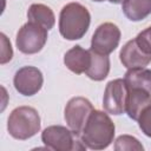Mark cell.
Instances as JSON below:
<instances>
[{
  "mask_svg": "<svg viewBox=\"0 0 151 151\" xmlns=\"http://www.w3.org/2000/svg\"><path fill=\"white\" fill-rule=\"evenodd\" d=\"M116 126L107 112L93 110L80 134L81 142L91 150H104L114 138Z\"/></svg>",
  "mask_w": 151,
  "mask_h": 151,
  "instance_id": "cell-1",
  "label": "cell"
},
{
  "mask_svg": "<svg viewBox=\"0 0 151 151\" xmlns=\"http://www.w3.org/2000/svg\"><path fill=\"white\" fill-rule=\"evenodd\" d=\"M91 14L79 2L66 4L59 14V32L66 40H79L88 31Z\"/></svg>",
  "mask_w": 151,
  "mask_h": 151,
  "instance_id": "cell-2",
  "label": "cell"
},
{
  "mask_svg": "<svg viewBox=\"0 0 151 151\" xmlns=\"http://www.w3.org/2000/svg\"><path fill=\"white\" fill-rule=\"evenodd\" d=\"M41 127L38 111L32 106L15 107L8 116L7 131L18 140H26L35 136Z\"/></svg>",
  "mask_w": 151,
  "mask_h": 151,
  "instance_id": "cell-3",
  "label": "cell"
},
{
  "mask_svg": "<svg viewBox=\"0 0 151 151\" xmlns=\"http://www.w3.org/2000/svg\"><path fill=\"white\" fill-rule=\"evenodd\" d=\"M41 142L48 150L72 151L85 150L86 146L70 127L63 125H51L41 132Z\"/></svg>",
  "mask_w": 151,
  "mask_h": 151,
  "instance_id": "cell-4",
  "label": "cell"
},
{
  "mask_svg": "<svg viewBox=\"0 0 151 151\" xmlns=\"http://www.w3.org/2000/svg\"><path fill=\"white\" fill-rule=\"evenodd\" d=\"M46 41L47 29L32 21L24 24L19 28L15 38V45L24 54H35L40 52Z\"/></svg>",
  "mask_w": 151,
  "mask_h": 151,
  "instance_id": "cell-5",
  "label": "cell"
},
{
  "mask_svg": "<svg viewBox=\"0 0 151 151\" xmlns=\"http://www.w3.org/2000/svg\"><path fill=\"white\" fill-rule=\"evenodd\" d=\"M93 110H94L93 105L87 98L85 97L71 98L67 101L64 111V118L67 126L77 136L80 137L83 129Z\"/></svg>",
  "mask_w": 151,
  "mask_h": 151,
  "instance_id": "cell-6",
  "label": "cell"
},
{
  "mask_svg": "<svg viewBox=\"0 0 151 151\" xmlns=\"http://www.w3.org/2000/svg\"><path fill=\"white\" fill-rule=\"evenodd\" d=\"M127 93L129 88L124 78H118L109 81L106 84L103 97L104 111L113 116H120L125 113Z\"/></svg>",
  "mask_w": 151,
  "mask_h": 151,
  "instance_id": "cell-7",
  "label": "cell"
},
{
  "mask_svg": "<svg viewBox=\"0 0 151 151\" xmlns=\"http://www.w3.org/2000/svg\"><path fill=\"white\" fill-rule=\"evenodd\" d=\"M120 37H122L120 29L116 24L113 22L100 24L96 28L92 35L91 50L109 55L118 47Z\"/></svg>",
  "mask_w": 151,
  "mask_h": 151,
  "instance_id": "cell-8",
  "label": "cell"
},
{
  "mask_svg": "<svg viewBox=\"0 0 151 151\" xmlns=\"http://www.w3.org/2000/svg\"><path fill=\"white\" fill-rule=\"evenodd\" d=\"M44 84V76L41 71L35 66L20 67L13 78L14 88L25 97L37 94Z\"/></svg>",
  "mask_w": 151,
  "mask_h": 151,
  "instance_id": "cell-9",
  "label": "cell"
},
{
  "mask_svg": "<svg viewBox=\"0 0 151 151\" xmlns=\"http://www.w3.org/2000/svg\"><path fill=\"white\" fill-rule=\"evenodd\" d=\"M119 59L123 66L129 68L146 67L151 63V53L139 42L137 38L129 40L119 52Z\"/></svg>",
  "mask_w": 151,
  "mask_h": 151,
  "instance_id": "cell-10",
  "label": "cell"
},
{
  "mask_svg": "<svg viewBox=\"0 0 151 151\" xmlns=\"http://www.w3.org/2000/svg\"><path fill=\"white\" fill-rule=\"evenodd\" d=\"M91 63V50H85L79 45L70 48L64 55L65 66L76 74L85 73Z\"/></svg>",
  "mask_w": 151,
  "mask_h": 151,
  "instance_id": "cell-11",
  "label": "cell"
},
{
  "mask_svg": "<svg viewBox=\"0 0 151 151\" xmlns=\"http://www.w3.org/2000/svg\"><path fill=\"white\" fill-rule=\"evenodd\" d=\"M150 103H151V93L142 88H129L125 113H127V116L131 119L137 122L142 110Z\"/></svg>",
  "mask_w": 151,
  "mask_h": 151,
  "instance_id": "cell-12",
  "label": "cell"
},
{
  "mask_svg": "<svg viewBox=\"0 0 151 151\" xmlns=\"http://www.w3.org/2000/svg\"><path fill=\"white\" fill-rule=\"evenodd\" d=\"M109 72H110L109 55L101 54L91 50V63L85 74L94 81H101L109 76Z\"/></svg>",
  "mask_w": 151,
  "mask_h": 151,
  "instance_id": "cell-13",
  "label": "cell"
},
{
  "mask_svg": "<svg viewBox=\"0 0 151 151\" xmlns=\"http://www.w3.org/2000/svg\"><path fill=\"white\" fill-rule=\"evenodd\" d=\"M27 19L28 21L42 26L47 31L53 28L55 24V17L52 8L44 4H32L27 11Z\"/></svg>",
  "mask_w": 151,
  "mask_h": 151,
  "instance_id": "cell-14",
  "label": "cell"
},
{
  "mask_svg": "<svg viewBox=\"0 0 151 151\" xmlns=\"http://www.w3.org/2000/svg\"><path fill=\"white\" fill-rule=\"evenodd\" d=\"M129 88H142L151 93V70L146 67L129 68L124 74Z\"/></svg>",
  "mask_w": 151,
  "mask_h": 151,
  "instance_id": "cell-15",
  "label": "cell"
},
{
  "mask_svg": "<svg viewBox=\"0 0 151 151\" xmlns=\"http://www.w3.org/2000/svg\"><path fill=\"white\" fill-rule=\"evenodd\" d=\"M122 11L129 20L142 21L151 14V0H125Z\"/></svg>",
  "mask_w": 151,
  "mask_h": 151,
  "instance_id": "cell-16",
  "label": "cell"
},
{
  "mask_svg": "<svg viewBox=\"0 0 151 151\" xmlns=\"http://www.w3.org/2000/svg\"><path fill=\"white\" fill-rule=\"evenodd\" d=\"M114 150L116 151H124V150L143 151L144 146L142 145V143L136 137L130 136V134H122L114 140Z\"/></svg>",
  "mask_w": 151,
  "mask_h": 151,
  "instance_id": "cell-17",
  "label": "cell"
},
{
  "mask_svg": "<svg viewBox=\"0 0 151 151\" xmlns=\"http://www.w3.org/2000/svg\"><path fill=\"white\" fill-rule=\"evenodd\" d=\"M137 123H138V126L142 130V132L146 137L151 138V103L147 104L142 110V112L138 116Z\"/></svg>",
  "mask_w": 151,
  "mask_h": 151,
  "instance_id": "cell-18",
  "label": "cell"
},
{
  "mask_svg": "<svg viewBox=\"0 0 151 151\" xmlns=\"http://www.w3.org/2000/svg\"><path fill=\"white\" fill-rule=\"evenodd\" d=\"M0 37H1V44H2L1 60H0V63L4 65V64L8 63L12 59V57H13V50H12V46H11V41L7 39V37L4 33H1Z\"/></svg>",
  "mask_w": 151,
  "mask_h": 151,
  "instance_id": "cell-19",
  "label": "cell"
},
{
  "mask_svg": "<svg viewBox=\"0 0 151 151\" xmlns=\"http://www.w3.org/2000/svg\"><path fill=\"white\" fill-rule=\"evenodd\" d=\"M136 38L145 47V50L149 53H151V26H149L147 28H145L144 31H142L140 33H138V35Z\"/></svg>",
  "mask_w": 151,
  "mask_h": 151,
  "instance_id": "cell-20",
  "label": "cell"
},
{
  "mask_svg": "<svg viewBox=\"0 0 151 151\" xmlns=\"http://www.w3.org/2000/svg\"><path fill=\"white\" fill-rule=\"evenodd\" d=\"M107 1H110L111 4H116L117 5V4H123L125 0H107Z\"/></svg>",
  "mask_w": 151,
  "mask_h": 151,
  "instance_id": "cell-21",
  "label": "cell"
},
{
  "mask_svg": "<svg viewBox=\"0 0 151 151\" xmlns=\"http://www.w3.org/2000/svg\"><path fill=\"white\" fill-rule=\"evenodd\" d=\"M92 1H96V2H101V1H105V0H92Z\"/></svg>",
  "mask_w": 151,
  "mask_h": 151,
  "instance_id": "cell-22",
  "label": "cell"
}]
</instances>
